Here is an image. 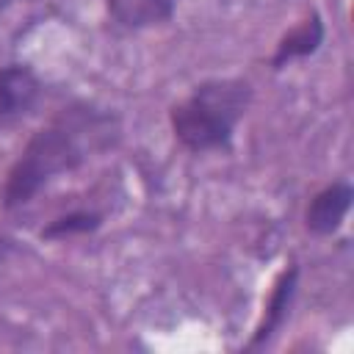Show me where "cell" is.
<instances>
[{
	"mask_svg": "<svg viewBox=\"0 0 354 354\" xmlns=\"http://www.w3.org/2000/svg\"><path fill=\"white\" fill-rule=\"evenodd\" d=\"M249 83L210 80L194 88L188 100L171 108L174 136L194 152L221 149L230 144L238 119L249 105Z\"/></svg>",
	"mask_w": 354,
	"mask_h": 354,
	"instance_id": "cell-1",
	"label": "cell"
},
{
	"mask_svg": "<svg viewBox=\"0 0 354 354\" xmlns=\"http://www.w3.org/2000/svg\"><path fill=\"white\" fill-rule=\"evenodd\" d=\"M80 160H83V147L77 144V136L72 133V127L53 124L39 130L22 149L14 169L8 171L6 191H3L6 205L17 207L30 202L53 177L72 171Z\"/></svg>",
	"mask_w": 354,
	"mask_h": 354,
	"instance_id": "cell-2",
	"label": "cell"
},
{
	"mask_svg": "<svg viewBox=\"0 0 354 354\" xmlns=\"http://www.w3.org/2000/svg\"><path fill=\"white\" fill-rule=\"evenodd\" d=\"M351 205V185L348 183H332L326 185L321 194H315V199L307 207V230H313L315 235H332Z\"/></svg>",
	"mask_w": 354,
	"mask_h": 354,
	"instance_id": "cell-3",
	"label": "cell"
},
{
	"mask_svg": "<svg viewBox=\"0 0 354 354\" xmlns=\"http://www.w3.org/2000/svg\"><path fill=\"white\" fill-rule=\"evenodd\" d=\"M39 97V80L28 66L11 64L0 69V119L25 113Z\"/></svg>",
	"mask_w": 354,
	"mask_h": 354,
	"instance_id": "cell-4",
	"label": "cell"
},
{
	"mask_svg": "<svg viewBox=\"0 0 354 354\" xmlns=\"http://www.w3.org/2000/svg\"><path fill=\"white\" fill-rule=\"evenodd\" d=\"M177 0H108V14L124 28H147L169 19Z\"/></svg>",
	"mask_w": 354,
	"mask_h": 354,
	"instance_id": "cell-5",
	"label": "cell"
},
{
	"mask_svg": "<svg viewBox=\"0 0 354 354\" xmlns=\"http://www.w3.org/2000/svg\"><path fill=\"white\" fill-rule=\"evenodd\" d=\"M321 39H324V25H321L318 14H313V17H307L299 28H293V30L279 41L277 55H274V66H279V64H285V61H290V58L315 53L318 44H321Z\"/></svg>",
	"mask_w": 354,
	"mask_h": 354,
	"instance_id": "cell-6",
	"label": "cell"
},
{
	"mask_svg": "<svg viewBox=\"0 0 354 354\" xmlns=\"http://www.w3.org/2000/svg\"><path fill=\"white\" fill-rule=\"evenodd\" d=\"M293 288H296V268L285 271V274L277 279L274 293H271L268 307H266V318H263V324H260V329H257V337H254L257 343H260V340H266V337H268V335L282 324V315H285V310H288V304H290Z\"/></svg>",
	"mask_w": 354,
	"mask_h": 354,
	"instance_id": "cell-7",
	"label": "cell"
},
{
	"mask_svg": "<svg viewBox=\"0 0 354 354\" xmlns=\"http://www.w3.org/2000/svg\"><path fill=\"white\" fill-rule=\"evenodd\" d=\"M97 224H100V216H94V213H72V216H66V218L53 221V224L44 230V235H47V238H61V235L94 230Z\"/></svg>",
	"mask_w": 354,
	"mask_h": 354,
	"instance_id": "cell-8",
	"label": "cell"
},
{
	"mask_svg": "<svg viewBox=\"0 0 354 354\" xmlns=\"http://www.w3.org/2000/svg\"><path fill=\"white\" fill-rule=\"evenodd\" d=\"M0 254H3V252H0Z\"/></svg>",
	"mask_w": 354,
	"mask_h": 354,
	"instance_id": "cell-9",
	"label": "cell"
}]
</instances>
